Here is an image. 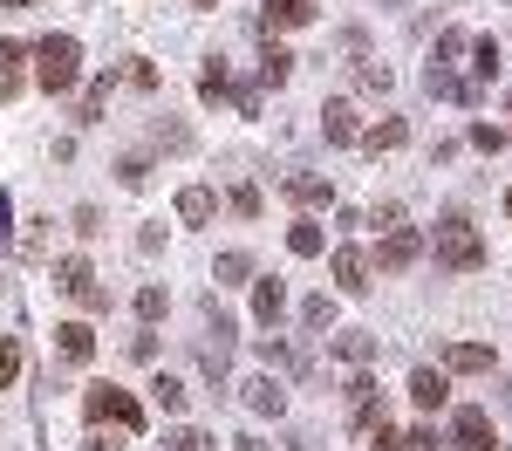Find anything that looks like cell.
I'll return each instance as SVG.
<instances>
[{"label":"cell","mask_w":512,"mask_h":451,"mask_svg":"<svg viewBox=\"0 0 512 451\" xmlns=\"http://www.w3.org/2000/svg\"><path fill=\"white\" fill-rule=\"evenodd\" d=\"M431 253H437V267H451V274H478V267H485V240H478V226L465 212H444V219H437Z\"/></svg>","instance_id":"cell-1"},{"label":"cell","mask_w":512,"mask_h":451,"mask_svg":"<svg viewBox=\"0 0 512 451\" xmlns=\"http://www.w3.org/2000/svg\"><path fill=\"white\" fill-rule=\"evenodd\" d=\"M82 76V41L76 35H48L35 41V82L48 89V96H69Z\"/></svg>","instance_id":"cell-2"},{"label":"cell","mask_w":512,"mask_h":451,"mask_svg":"<svg viewBox=\"0 0 512 451\" xmlns=\"http://www.w3.org/2000/svg\"><path fill=\"white\" fill-rule=\"evenodd\" d=\"M82 410H89V424H117V431H144V404L117 390V383H89L82 390Z\"/></svg>","instance_id":"cell-3"},{"label":"cell","mask_w":512,"mask_h":451,"mask_svg":"<svg viewBox=\"0 0 512 451\" xmlns=\"http://www.w3.org/2000/svg\"><path fill=\"white\" fill-rule=\"evenodd\" d=\"M55 294L82 301L89 315H110V287H96V274H89V260H82V253H62V260H55Z\"/></svg>","instance_id":"cell-4"},{"label":"cell","mask_w":512,"mask_h":451,"mask_svg":"<svg viewBox=\"0 0 512 451\" xmlns=\"http://www.w3.org/2000/svg\"><path fill=\"white\" fill-rule=\"evenodd\" d=\"M417 260H424V233H417V226H390L383 246H376V267H383V274H403V267H417Z\"/></svg>","instance_id":"cell-5"},{"label":"cell","mask_w":512,"mask_h":451,"mask_svg":"<svg viewBox=\"0 0 512 451\" xmlns=\"http://www.w3.org/2000/svg\"><path fill=\"white\" fill-rule=\"evenodd\" d=\"M451 445H458V451H499V431H492V410L465 404L458 417H451Z\"/></svg>","instance_id":"cell-6"},{"label":"cell","mask_w":512,"mask_h":451,"mask_svg":"<svg viewBox=\"0 0 512 451\" xmlns=\"http://www.w3.org/2000/svg\"><path fill=\"white\" fill-rule=\"evenodd\" d=\"M280 192H287L294 205H308V212H328V205H335L328 171H287V178H280Z\"/></svg>","instance_id":"cell-7"},{"label":"cell","mask_w":512,"mask_h":451,"mask_svg":"<svg viewBox=\"0 0 512 451\" xmlns=\"http://www.w3.org/2000/svg\"><path fill=\"white\" fill-rule=\"evenodd\" d=\"M369 267H376V260H369L362 246H335V260H328V274H335L342 294H362V287H369Z\"/></svg>","instance_id":"cell-8"},{"label":"cell","mask_w":512,"mask_h":451,"mask_svg":"<svg viewBox=\"0 0 512 451\" xmlns=\"http://www.w3.org/2000/svg\"><path fill=\"white\" fill-rule=\"evenodd\" d=\"M410 404L417 410H444L451 404V376H444V369H417V376H410Z\"/></svg>","instance_id":"cell-9"},{"label":"cell","mask_w":512,"mask_h":451,"mask_svg":"<svg viewBox=\"0 0 512 451\" xmlns=\"http://www.w3.org/2000/svg\"><path fill=\"white\" fill-rule=\"evenodd\" d=\"M55 349H62V363H89V356H96V328L89 322H55Z\"/></svg>","instance_id":"cell-10"},{"label":"cell","mask_w":512,"mask_h":451,"mask_svg":"<svg viewBox=\"0 0 512 451\" xmlns=\"http://www.w3.org/2000/svg\"><path fill=\"white\" fill-rule=\"evenodd\" d=\"M444 369L451 376H485L492 369V349L485 342H444Z\"/></svg>","instance_id":"cell-11"},{"label":"cell","mask_w":512,"mask_h":451,"mask_svg":"<svg viewBox=\"0 0 512 451\" xmlns=\"http://www.w3.org/2000/svg\"><path fill=\"white\" fill-rule=\"evenodd\" d=\"M355 144H362L369 158H383V151H403V144H410V123H403V117H383L376 130H362Z\"/></svg>","instance_id":"cell-12"},{"label":"cell","mask_w":512,"mask_h":451,"mask_svg":"<svg viewBox=\"0 0 512 451\" xmlns=\"http://www.w3.org/2000/svg\"><path fill=\"white\" fill-rule=\"evenodd\" d=\"M328 349H335V356H342L349 369H369V363H376V335H369V328H342Z\"/></svg>","instance_id":"cell-13"},{"label":"cell","mask_w":512,"mask_h":451,"mask_svg":"<svg viewBox=\"0 0 512 451\" xmlns=\"http://www.w3.org/2000/svg\"><path fill=\"white\" fill-rule=\"evenodd\" d=\"M260 21L267 28H308L315 21V0H260Z\"/></svg>","instance_id":"cell-14"},{"label":"cell","mask_w":512,"mask_h":451,"mask_svg":"<svg viewBox=\"0 0 512 451\" xmlns=\"http://www.w3.org/2000/svg\"><path fill=\"white\" fill-rule=\"evenodd\" d=\"M212 212H219V192H212V185H185V192H178V219H185V226H212Z\"/></svg>","instance_id":"cell-15"},{"label":"cell","mask_w":512,"mask_h":451,"mask_svg":"<svg viewBox=\"0 0 512 451\" xmlns=\"http://www.w3.org/2000/svg\"><path fill=\"white\" fill-rule=\"evenodd\" d=\"M280 308H287V287H280L274 274H267V281H253V322L274 328V322H280Z\"/></svg>","instance_id":"cell-16"},{"label":"cell","mask_w":512,"mask_h":451,"mask_svg":"<svg viewBox=\"0 0 512 451\" xmlns=\"http://www.w3.org/2000/svg\"><path fill=\"white\" fill-rule=\"evenodd\" d=\"M110 89H117V69H110V76H96L89 89H82V103H76V123H103V110H110Z\"/></svg>","instance_id":"cell-17"},{"label":"cell","mask_w":512,"mask_h":451,"mask_svg":"<svg viewBox=\"0 0 512 451\" xmlns=\"http://www.w3.org/2000/svg\"><path fill=\"white\" fill-rule=\"evenodd\" d=\"M431 96H444V103H478V82H465V76H451V69H437L431 62Z\"/></svg>","instance_id":"cell-18"},{"label":"cell","mask_w":512,"mask_h":451,"mask_svg":"<svg viewBox=\"0 0 512 451\" xmlns=\"http://www.w3.org/2000/svg\"><path fill=\"white\" fill-rule=\"evenodd\" d=\"M321 137H328V144H355V137H362L349 103H328V110H321Z\"/></svg>","instance_id":"cell-19"},{"label":"cell","mask_w":512,"mask_h":451,"mask_svg":"<svg viewBox=\"0 0 512 451\" xmlns=\"http://www.w3.org/2000/svg\"><path fill=\"white\" fill-rule=\"evenodd\" d=\"M287 253L294 260H315V253H328V233H321L315 219H301V226H287Z\"/></svg>","instance_id":"cell-20"},{"label":"cell","mask_w":512,"mask_h":451,"mask_svg":"<svg viewBox=\"0 0 512 451\" xmlns=\"http://www.w3.org/2000/svg\"><path fill=\"white\" fill-rule=\"evenodd\" d=\"M239 390H246V404L267 410V417H280V410H287V390H280L274 376H253V383H239Z\"/></svg>","instance_id":"cell-21"},{"label":"cell","mask_w":512,"mask_h":451,"mask_svg":"<svg viewBox=\"0 0 512 451\" xmlns=\"http://www.w3.org/2000/svg\"><path fill=\"white\" fill-rule=\"evenodd\" d=\"M349 431H355V438H376V431H390V404H383V397H369V404H355Z\"/></svg>","instance_id":"cell-22"},{"label":"cell","mask_w":512,"mask_h":451,"mask_svg":"<svg viewBox=\"0 0 512 451\" xmlns=\"http://www.w3.org/2000/svg\"><path fill=\"white\" fill-rule=\"evenodd\" d=\"M151 178H158V164H151V158H137V151H130V158L117 164V185H123V192H151Z\"/></svg>","instance_id":"cell-23"},{"label":"cell","mask_w":512,"mask_h":451,"mask_svg":"<svg viewBox=\"0 0 512 451\" xmlns=\"http://www.w3.org/2000/svg\"><path fill=\"white\" fill-rule=\"evenodd\" d=\"M212 274H219V287H239V281H253V253H239V246H226Z\"/></svg>","instance_id":"cell-24"},{"label":"cell","mask_w":512,"mask_h":451,"mask_svg":"<svg viewBox=\"0 0 512 451\" xmlns=\"http://www.w3.org/2000/svg\"><path fill=\"white\" fill-rule=\"evenodd\" d=\"M287 76H294V55H287V48H280V41H274V48L260 55V89H280V82H287Z\"/></svg>","instance_id":"cell-25"},{"label":"cell","mask_w":512,"mask_h":451,"mask_svg":"<svg viewBox=\"0 0 512 451\" xmlns=\"http://www.w3.org/2000/svg\"><path fill=\"white\" fill-rule=\"evenodd\" d=\"M390 62H355V89H362V96H390Z\"/></svg>","instance_id":"cell-26"},{"label":"cell","mask_w":512,"mask_h":451,"mask_svg":"<svg viewBox=\"0 0 512 451\" xmlns=\"http://www.w3.org/2000/svg\"><path fill=\"white\" fill-rule=\"evenodd\" d=\"M472 69H478V82H492L499 69H506V55H499V41H492V35L472 41Z\"/></svg>","instance_id":"cell-27"},{"label":"cell","mask_w":512,"mask_h":451,"mask_svg":"<svg viewBox=\"0 0 512 451\" xmlns=\"http://www.w3.org/2000/svg\"><path fill=\"white\" fill-rule=\"evenodd\" d=\"M151 404H158L164 417H178V410H185V383H178V376H151Z\"/></svg>","instance_id":"cell-28"},{"label":"cell","mask_w":512,"mask_h":451,"mask_svg":"<svg viewBox=\"0 0 512 451\" xmlns=\"http://www.w3.org/2000/svg\"><path fill=\"white\" fill-rule=\"evenodd\" d=\"M48 226H55V219H28V233H14V253H21V260H41V253H48Z\"/></svg>","instance_id":"cell-29"},{"label":"cell","mask_w":512,"mask_h":451,"mask_svg":"<svg viewBox=\"0 0 512 451\" xmlns=\"http://www.w3.org/2000/svg\"><path fill=\"white\" fill-rule=\"evenodd\" d=\"M21 369H28L21 342H14V335H0V390H7V383H21Z\"/></svg>","instance_id":"cell-30"},{"label":"cell","mask_w":512,"mask_h":451,"mask_svg":"<svg viewBox=\"0 0 512 451\" xmlns=\"http://www.w3.org/2000/svg\"><path fill=\"white\" fill-rule=\"evenodd\" d=\"M198 103H233V76L226 69H205L198 76Z\"/></svg>","instance_id":"cell-31"},{"label":"cell","mask_w":512,"mask_h":451,"mask_svg":"<svg viewBox=\"0 0 512 451\" xmlns=\"http://www.w3.org/2000/svg\"><path fill=\"white\" fill-rule=\"evenodd\" d=\"M301 322L315 328V335H321V328H335V301H328V294H308V301H301Z\"/></svg>","instance_id":"cell-32"},{"label":"cell","mask_w":512,"mask_h":451,"mask_svg":"<svg viewBox=\"0 0 512 451\" xmlns=\"http://www.w3.org/2000/svg\"><path fill=\"white\" fill-rule=\"evenodd\" d=\"M164 308H171V294H164L158 281H151V287H137V322H158Z\"/></svg>","instance_id":"cell-33"},{"label":"cell","mask_w":512,"mask_h":451,"mask_svg":"<svg viewBox=\"0 0 512 451\" xmlns=\"http://www.w3.org/2000/svg\"><path fill=\"white\" fill-rule=\"evenodd\" d=\"M239 212V219H260V212H267V199H260V185H233V199H226Z\"/></svg>","instance_id":"cell-34"},{"label":"cell","mask_w":512,"mask_h":451,"mask_svg":"<svg viewBox=\"0 0 512 451\" xmlns=\"http://www.w3.org/2000/svg\"><path fill=\"white\" fill-rule=\"evenodd\" d=\"M164 445H171V451H219L212 438H205V431H192V424H178V431H171Z\"/></svg>","instance_id":"cell-35"},{"label":"cell","mask_w":512,"mask_h":451,"mask_svg":"<svg viewBox=\"0 0 512 451\" xmlns=\"http://www.w3.org/2000/svg\"><path fill=\"white\" fill-rule=\"evenodd\" d=\"M465 48H472V41L458 35V28H444V35H437V69H451V62H458Z\"/></svg>","instance_id":"cell-36"},{"label":"cell","mask_w":512,"mask_h":451,"mask_svg":"<svg viewBox=\"0 0 512 451\" xmlns=\"http://www.w3.org/2000/svg\"><path fill=\"white\" fill-rule=\"evenodd\" d=\"M233 110L239 117H260V82H233Z\"/></svg>","instance_id":"cell-37"},{"label":"cell","mask_w":512,"mask_h":451,"mask_svg":"<svg viewBox=\"0 0 512 451\" xmlns=\"http://www.w3.org/2000/svg\"><path fill=\"white\" fill-rule=\"evenodd\" d=\"M69 226H76L82 240H96V233H103V212H96V205H76V212H69Z\"/></svg>","instance_id":"cell-38"},{"label":"cell","mask_w":512,"mask_h":451,"mask_svg":"<svg viewBox=\"0 0 512 451\" xmlns=\"http://www.w3.org/2000/svg\"><path fill=\"white\" fill-rule=\"evenodd\" d=\"M158 144H164V151H192V130H185V123H164V117H158Z\"/></svg>","instance_id":"cell-39"},{"label":"cell","mask_w":512,"mask_h":451,"mask_svg":"<svg viewBox=\"0 0 512 451\" xmlns=\"http://www.w3.org/2000/svg\"><path fill=\"white\" fill-rule=\"evenodd\" d=\"M342 397H349V410H355V404H369V397H376V376H369V369H355V376H349V390H342Z\"/></svg>","instance_id":"cell-40"},{"label":"cell","mask_w":512,"mask_h":451,"mask_svg":"<svg viewBox=\"0 0 512 451\" xmlns=\"http://www.w3.org/2000/svg\"><path fill=\"white\" fill-rule=\"evenodd\" d=\"M472 144L478 151H506V130L499 123H472Z\"/></svg>","instance_id":"cell-41"},{"label":"cell","mask_w":512,"mask_h":451,"mask_svg":"<svg viewBox=\"0 0 512 451\" xmlns=\"http://www.w3.org/2000/svg\"><path fill=\"white\" fill-rule=\"evenodd\" d=\"M403 445H410V451H444V438H437V424H417Z\"/></svg>","instance_id":"cell-42"},{"label":"cell","mask_w":512,"mask_h":451,"mask_svg":"<svg viewBox=\"0 0 512 451\" xmlns=\"http://www.w3.org/2000/svg\"><path fill=\"white\" fill-rule=\"evenodd\" d=\"M123 76H130V89H158V62H130Z\"/></svg>","instance_id":"cell-43"},{"label":"cell","mask_w":512,"mask_h":451,"mask_svg":"<svg viewBox=\"0 0 512 451\" xmlns=\"http://www.w3.org/2000/svg\"><path fill=\"white\" fill-rule=\"evenodd\" d=\"M21 62H28V48H21V41H0V69H14V76H21Z\"/></svg>","instance_id":"cell-44"},{"label":"cell","mask_w":512,"mask_h":451,"mask_svg":"<svg viewBox=\"0 0 512 451\" xmlns=\"http://www.w3.org/2000/svg\"><path fill=\"white\" fill-rule=\"evenodd\" d=\"M369 226H383V233H390V226H403V205H376V212H369Z\"/></svg>","instance_id":"cell-45"},{"label":"cell","mask_w":512,"mask_h":451,"mask_svg":"<svg viewBox=\"0 0 512 451\" xmlns=\"http://www.w3.org/2000/svg\"><path fill=\"white\" fill-rule=\"evenodd\" d=\"M0 246H14V199L0 192Z\"/></svg>","instance_id":"cell-46"},{"label":"cell","mask_w":512,"mask_h":451,"mask_svg":"<svg viewBox=\"0 0 512 451\" xmlns=\"http://www.w3.org/2000/svg\"><path fill=\"white\" fill-rule=\"evenodd\" d=\"M82 451H123L117 438H103V431H89V438H82Z\"/></svg>","instance_id":"cell-47"},{"label":"cell","mask_w":512,"mask_h":451,"mask_svg":"<svg viewBox=\"0 0 512 451\" xmlns=\"http://www.w3.org/2000/svg\"><path fill=\"white\" fill-rule=\"evenodd\" d=\"M239 451H274V445L267 438H239Z\"/></svg>","instance_id":"cell-48"},{"label":"cell","mask_w":512,"mask_h":451,"mask_svg":"<svg viewBox=\"0 0 512 451\" xmlns=\"http://www.w3.org/2000/svg\"><path fill=\"white\" fill-rule=\"evenodd\" d=\"M0 7H7V14H28V7H35V0H0Z\"/></svg>","instance_id":"cell-49"},{"label":"cell","mask_w":512,"mask_h":451,"mask_svg":"<svg viewBox=\"0 0 512 451\" xmlns=\"http://www.w3.org/2000/svg\"><path fill=\"white\" fill-rule=\"evenodd\" d=\"M192 7H226V0H192Z\"/></svg>","instance_id":"cell-50"},{"label":"cell","mask_w":512,"mask_h":451,"mask_svg":"<svg viewBox=\"0 0 512 451\" xmlns=\"http://www.w3.org/2000/svg\"><path fill=\"white\" fill-rule=\"evenodd\" d=\"M506 219H512V185H506Z\"/></svg>","instance_id":"cell-51"},{"label":"cell","mask_w":512,"mask_h":451,"mask_svg":"<svg viewBox=\"0 0 512 451\" xmlns=\"http://www.w3.org/2000/svg\"><path fill=\"white\" fill-rule=\"evenodd\" d=\"M390 7H403V0H390Z\"/></svg>","instance_id":"cell-52"}]
</instances>
